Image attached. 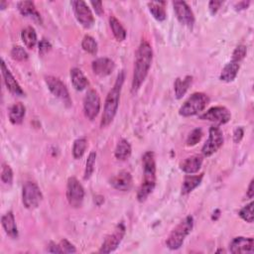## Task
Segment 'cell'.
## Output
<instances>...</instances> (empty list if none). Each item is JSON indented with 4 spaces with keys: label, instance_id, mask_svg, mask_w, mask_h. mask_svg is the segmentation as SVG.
I'll list each match as a JSON object with an SVG mask.
<instances>
[{
    "label": "cell",
    "instance_id": "cell-1",
    "mask_svg": "<svg viewBox=\"0 0 254 254\" xmlns=\"http://www.w3.org/2000/svg\"><path fill=\"white\" fill-rule=\"evenodd\" d=\"M153 60V50L147 41H142L136 52L135 65L131 85V92L136 93L143 85Z\"/></svg>",
    "mask_w": 254,
    "mask_h": 254
},
{
    "label": "cell",
    "instance_id": "cell-2",
    "mask_svg": "<svg viewBox=\"0 0 254 254\" xmlns=\"http://www.w3.org/2000/svg\"><path fill=\"white\" fill-rule=\"evenodd\" d=\"M142 164L143 180L137 192V200L140 203L146 201L156 186V163L155 155L153 152L148 151L143 155Z\"/></svg>",
    "mask_w": 254,
    "mask_h": 254
},
{
    "label": "cell",
    "instance_id": "cell-3",
    "mask_svg": "<svg viewBox=\"0 0 254 254\" xmlns=\"http://www.w3.org/2000/svg\"><path fill=\"white\" fill-rule=\"evenodd\" d=\"M124 80H125V74L123 71H121L117 75L113 87L109 90V92L107 94L106 103H105L103 117L101 120V126L103 127V128L104 127L108 126L113 121V119L117 113L120 94H121L122 86L124 84Z\"/></svg>",
    "mask_w": 254,
    "mask_h": 254
},
{
    "label": "cell",
    "instance_id": "cell-4",
    "mask_svg": "<svg viewBox=\"0 0 254 254\" xmlns=\"http://www.w3.org/2000/svg\"><path fill=\"white\" fill-rule=\"evenodd\" d=\"M193 228H194L193 216L189 215L185 217L168 236L166 240L167 247L170 248L171 250L179 249L185 242L187 236L190 233V232L193 231Z\"/></svg>",
    "mask_w": 254,
    "mask_h": 254
},
{
    "label": "cell",
    "instance_id": "cell-5",
    "mask_svg": "<svg viewBox=\"0 0 254 254\" xmlns=\"http://www.w3.org/2000/svg\"><path fill=\"white\" fill-rule=\"evenodd\" d=\"M210 104V99L204 92L193 93L180 107L179 114L184 117L194 116L202 112Z\"/></svg>",
    "mask_w": 254,
    "mask_h": 254
},
{
    "label": "cell",
    "instance_id": "cell-6",
    "mask_svg": "<svg viewBox=\"0 0 254 254\" xmlns=\"http://www.w3.org/2000/svg\"><path fill=\"white\" fill-rule=\"evenodd\" d=\"M43 200V195L38 185L34 182H27L23 186L22 201L26 209L34 210L39 207Z\"/></svg>",
    "mask_w": 254,
    "mask_h": 254
},
{
    "label": "cell",
    "instance_id": "cell-7",
    "mask_svg": "<svg viewBox=\"0 0 254 254\" xmlns=\"http://www.w3.org/2000/svg\"><path fill=\"white\" fill-rule=\"evenodd\" d=\"M85 198V189L79 180L71 177L67 184V200L72 208L79 209L82 207Z\"/></svg>",
    "mask_w": 254,
    "mask_h": 254
},
{
    "label": "cell",
    "instance_id": "cell-8",
    "mask_svg": "<svg viewBox=\"0 0 254 254\" xmlns=\"http://www.w3.org/2000/svg\"><path fill=\"white\" fill-rule=\"evenodd\" d=\"M45 82L49 90L55 95L56 98L61 100L67 106H72V100L70 98L69 90L66 85L64 84L59 78L48 76L45 78Z\"/></svg>",
    "mask_w": 254,
    "mask_h": 254
},
{
    "label": "cell",
    "instance_id": "cell-9",
    "mask_svg": "<svg viewBox=\"0 0 254 254\" xmlns=\"http://www.w3.org/2000/svg\"><path fill=\"white\" fill-rule=\"evenodd\" d=\"M224 133L217 126H212L209 131V138L203 146L202 153L205 157L214 154L224 144Z\"/></svg>",
    "mask_w": 254,
    "mask_h": 254
},
{
    "label": "cell",
    "instance_id": "cell-10",
    "mask_svg": "<svg viewBox=\"0 0 254 254\" xmlns=\"http://www.w3.org/2000/svg\"><path fill=\"white\" fill-rule=\"evenodd\" d=\"M101 111V98L94 89H88L84 99V112L87 119L93 120Z\"/></svg>",
    "mask_w": 254,
    "mask_h": 254
},
{
    "label": "cell",
    "instance_id": "cell-11",
    "mask_svg": "<svg viewBox=\"0 0 254 254\" xmlns=\"http://www.w3.org/2000/svg\"><path fill=\"white\" fill-rule=\"evenodd\" d=\"M71 4L73 6L75 16L79 23L86 29L91 28L94 24V17L87 4L85 1H83V0L72 1Z\"/></svg>",
    "mask_w": 254,
    "mask_h": 254
},
{
    "label": "cell",
    "instance_id": "cell-12",
    "mask_svg": "<svg viewBox=\"0 0 254 254\" xmlns=\"http://www.w3.org/2000/svg\"><path fill=\"white\" fill-rule=\"evenodd\" d=\"M125 226L123 222H119V224L115 227L114 231L112 233H110L109 235L106 236V238L105 239L100 252L101 253H110L112 251H114L119 244L121 243V241L123 240V237L125 235Z\"/></svg>",
    "mask_w": 254,
    "mask_h": 254
},
{
    "label": "cell",
    "instance_id": "cell-13",
    "mask_svg": "<svg viewBox=\"0 0 254 254\" xmlns=\"http://www.w3.org/2000/svg\"><path fill=\"white\" fill-rule=\"evenodd\" d=\"M203 120H208L215 124H226L232 119L231 111L225 106H214L200 115Z\"/></svg>",
    "mask_w": 254,
    "mask_h": 254
},
{
    "label": "cell",
    "instance_id": "cell-14",
    "mask_svg": "<svg viewBox=\"0 0 254 254\" xmlns=\"http://www.w3.org/2000/svg\"><path fill=\"white\" fill-rule=\"evenodd\" d=\"M173 6L179 22L192 28L195 24V15L190 7L185 1H174Z\"/></svg>",
    "mask_w": 254,
    "mask_h": 254
},
{
    "label": "cell",
    "instance_id": "cell-15",
    "mask_svg": "<svg viewBox=\"0 0 254 254\" xmlns=\"http://www.w3.org/2000/svg\"><path fill=\"white\" fill-rule=\"evenodd\" d=\"M110 185L117 190L121 192H128L133 186V180L130 172L128 171H120L115 176H113L110 180Z\"/></svg>",
    "mask_w": 254,
    "mask_h": 254
},
{
    "label": "cell",
    "instance_id": "cell-16",
    "mask_svg": "<svg viewBox=\"0 0 254 254\" xmlns=\"http://www.w3.org/2000/svg\"><path fill=\"white\" fill-rule=\"evenodd\" d=\"M91 69L95 75L104 78L112 74L115 69V64L108 58H99L92 62Z\"/></svg>",
    "mask_w": 254,
    "mask_h": 254
},
{
    "label": "cell",
    "instance_id": "cell-17",
    "mask_svg": "<svg viewBox=\"0 0 254 254\" xmlns=\"http://www.w3.org/2000/svg\"><path fill=\"white\" fill-rule=\"evenodd\" d=\"M230 251L234 254L240 253H253L254 240L252 237L237 236L233 239L230 244Z\"/></svg>",
    "mask_w": 254,
    "mask_h": 254
},
{
    "label": "cell",
    "instance_id": "cell-18",
    "mask_svg": "<svg viewBox=\"0 0 254 254\" xmlns=\"http://www.w3.org/2000/svg\"><path fill=\"white\" fill-rule=\"evenodd\" d=\"M1 72H2V77L5 83V85L7 87V89L14 95H17V97H24L25 92L23 91V89L21 88L20 85L18 84V82L15 80V78L13 77V75L11 74V72L8 70V68L6 67L4 61L2 60L1 62Z\"/></svg>",
    "mask_w": 254,
    "mask_h": 254
},
{
    "label": "cell",
    "instance_id": "cell-19",
    "mask_svg": "<svg viewBox=\"0 0 254 254\" xmlns=\"http://www.w3.org/2000/svg\"><path fill=\"white\" fill-rule=\"evenodd\" d=\"M204 162V157L202 155H193L181 163L180 168L186 174H195L199 172Z\"/></svg>",
    "mask_w": 254,
    "mask_h": 254
},
{
    "label": "cell",
    "instance_id": "cell-20",
    "mask_svg": "<svg viewBox=\"0 0 254 254\" xmlns=\"http://www.w3.org/2000/svg\"><path fill=\"white\" fill-rule=\"evenodd\" d=\"M18 10L21 15L25 17L33 18L35 21L42 23V18L40 13L37 11L35 3L33 1H20L17 4Z\"/></svg>",
    "mask_w": 254,
    "mask_h": 254
},
{
    "label": "cell",
    "instance_id": "cell-21",
    "mask_svg": "<svg viewBox=\"0 0 254 254\" xmlns=\"http://www.w3.org/2000/svg\"><path fill=\"white\" fill-rule=\"evenodd\" d=\"M1 224L3 227V230L5 231V233L10 236L11 238H17L18 237V229L15 221V217L12 212H6L1 217Z\"/></svg>",
    "mask_w": 254,
    "mask_h": 254
},
{
    "label": "cell",
    "instance_id": "cell-22",
    "mask_svg": "<svg viewBox=\"0 0 254 254\" xmlns=\"http://www.w3.org/2000/svg\"><path fill=\"white\" fill-rule=\"evenodd\" d=\"M239 71V64L235 63L233 61H231L229 64L225 66V68L222 69L219 79L222 82L226 83H231L235 80L237 74Z\"/></svg>",
    "mask_w": 254,
    "mask_h": 254
},
{
    "label": "cell",
    "instance_id": "cell-23",
    "mask_svg": "<svg viewBox=\"0 0 254 254\" xmlns=\"http://www.w3.org/2000/svg\"><path fill=\"white\" fill-rule=\"evenodd\" d=\"M203 178H204V174L197 175V176H192V175L186 176L182 185V195H188L190 192H193L197 187L201 185Z\"/></svg>",
    "mask_w": 254,
    "mask_h": 254
},
{
    "label": "cell",
    "instance_id": "cell-24",
    "mask_svg": "<svg viewBox=\"0 0 254 254\" xmlns=\"http://www.w3.org/2000/svg\"><path fill=\"white\" fill-rule=\"evenodd\" d=\"M71 81L74 87L80 91L85 89L89 85L87 78L78 68H74L71 70Z\"/></svg>",
    "mask_w": 254,
    "mask_h": 254
},
{
    "label": "cell",
    "instance_id": "cell-25",
    "mask_svg": "<svg viewBox=\"0 0 254 254\" xmlns=\"http://www.w3.org/2000/svg\"><path fill=\"white\" fill-rule=\"evenodd\" d=\"M131 152H132V149H131L130 143L126 139H120L116 145V148L114 151V156L117 160L125 161L130 157Z\"/></svg>",
    "mask_w": 254,
    "mask_h": 254
},
{
    "label": "cell",
    "instance_id": "cell-26",
    "mask_svg": "<svg viewBox=\"0 0 254 254\" xmlns=\"http://www.w3.org/2000/svg\"><path fill=\"white\" fill-rule=\"evenodd\" d=\"M193 83V77L192 76H187L183 80L178 78L175 81L174 84V89H175V97L177 100L182 99L184 95L186 94L187 90L190 86Z\"/></svg>",
    "mask_w": 254,
    "mask_h": 254
},
{
    "label": "cell",
    "instance_id": "cell-27",
    "mask_svg": "<svg viewBox=\"0 0 254 254\" xmlns=\"http://www.w3.org/2000/svg\"><path fill=\"white\" fill-rule=\"evenodd\" d=\"M25 113H26V108H25V106L21 103L13 105L10 107L9 113H8L10 122L12 124H14V125L21 124L23 122Z\"/></svg>",
    "mask_w": 254,
    "mask_h": 254
},
{
    "label": "cell",
    "instance_id": "cell-28",
    "mask_svg": "<svg viewBox=\"0 0 254 254\" xmlns=\"http://www.w3.org/2000/svg\"><path fill=\"white\" fill-rule=\"evenodd\" d=\"M21 39L28 49H33L37 44V34L33 27H26L21 32Z\"/></svg>",
    "mask_w": 254,
    "mask_h": 254
},
{
    "label": "cell",
    "instance_id": "cell-29",
    "mask_svg": "<svg viewBox=\"0 0 254 254\" xmlns=\"http://www.w3.org/2000/svg\"><path fill=\"white\" fill-rule=\"evenodd\" d=\"M165 2H148V8L152 16L157 20V21H164L167 18L166 10L164 8Z\"/></svg>",
    "mask_w": 254,
    "mask_h": 254
},
{
    "label": "cell",
    "instance_id": "cell-30",
    "mask_svg": "<svg viewBox=\"0 0 254 254\" xmlns=\"http://www.w3.org/2000/svg\"><path fill=\"white\" fill-rule=\"evenodd\" d=\"M109 25H110L111 31H112L113 36L116 39V41H118V42L124 41L126 38V30L114 16L109 17Z\"/></svg>",
    "mask_w": 254,
    "mask_h": 254
},
{
    "label": "cell",
    "instance_id": "cell-31",
    "mask_svg": "<svg viewBox=\"0 0 254 254\" xmlns=\"http://www.w3.org/2000/svg\"><path fill=\"white\" fill-rule=\"evenodd\" d=\"M82 48L90 55H97L98 54V43L91 36L85 35L82 41Z\"/></svg>",
    "mask_w": 254,
    "mask_h": 254
},
{
    "label": "cell",
    "instance_id": "cell-32",
    "mask_svg": "<svg viewBox=\"0 0 254 254\" xmlns=\"http://www.w3.org/2000/svg\"><path fill=\"white\" fill-rule=\"evenodd\" d=\"M87 146V141L85 138H79L74 142L73 146V156L75 159H81L86 149Z\"/></svg>",
    "mask_w": 254,
    "mask_h": 254
},
{
    "label": "cell",
    "instance_id": "cell-33",
    "mask_svg": "<svg viewBox=\"0 0 254 254\" xmlns=\"http://www.w3.org/2000/svg\"><path fill=\"white\" fill-rule=\"evenodd\" d=\"M95 159H97V153L93 151L90 152L87 157L86 164H85V176H84L85 180H88L91 177V175L93 174Z\"/></svg>",
    "mask_w": 254,
    "mask_h": 254
},
{
    "label": "cell",
    "instance_id": "cell-34",
    "mask_svg": "<svg viewBox=\"0 0 254 254\" xmlns=\"http://www.w3.org/2000/svg\"><path fill=\"white\" fill-rule=\"evenodd\" d=\"M253 202H251L250 204L246 205L245 207H243L240 211H239V216L245 220L248 224H252L254 216H253Z\"/></svg>",
    "mask_w": 254,
    "mask_h": 254
},
{
    "label": "cell",
    "instance_id": "cell-35",
    "mask_svg": "<svg viewBox=\"0 0 254 254\" xmlns=\"http://www.w3.org/2000/svg\"><path fill=\"white\" fill-rule=\"evenodd\" d=\"M11 57L13 60L18 62H25L28 60V53L21 46H14L11 50Z\"/></svg>",
    "mask_w": 254,
    "mask_h": 254
},
{
    "label": "cell",
    "instance_id": "cell-36",
    "mask_svg": "<svg viewBox=\"0 0 254 254\" xmlns=\"http://www.w3.org/2000/svg\"><path fill=\"white\" fill-rule=\"evenodd\" d=\"M203 137V130L201 128H196L190 132L187 138V145L188 146H195L197 145Z\"/></svg>",
    "mask_w": 254,
    "mask_h": 254
},
{
    "label": "cell",
    "instance_id": "cell-37",
    "mask_svg": "<svg viewBox=\"0 0 254 254\" xmlns=\"http://www.w3.org/2000/svg\"><path fill=\"white\" fill-rule=\"evenodd\" d=\"M1 181L6 185H12L13 182V171L9 165L3 164L1 170Z\"/></svg>",
    "mask_w": 254,
    "mask_h": 254
},
{
    "label": "cell",
    "instance_id": "cell-38",
    "mask_svg": "<svg viewBox=\"0 0 254 254\" xmlns=\"http://www.w3.org/2000/svg\"><path fill=\"white\" fill-rule=\"evenodd\" d=\"M247 54V48L244 45H239L235 48V50L233 53V60L235 63H240Z\"/></svg>",
    "mask_w": 254,
    "mask_h": 254
},
{
    "label": "cell",
    "instance_id": "cell-39",
    "mask_svg": "<svg viewBox=\"0 0 254 254\" xmlns=\"http://www.w3.org/2000/svg\"><path fill=\"white\" fill-rule=\"evenodd\" d=\"M60 246L63 250L64 253H76L77 252V249L75 247L74 244H72L69 240L67 239H63L61 240L60 242Z\"/></svg>",
    "mask_w": 254,
    "mask_h": 254
},
{
    "label": "cell",
    "instance_id": "cell-40",
    "mask_svg": "<svg viewBox=\"0 0 254 254\" xmlns=\"http://www.w3.org/2000/svg\"><path fill=\"white\" fill-rule=\"evenodd\" d=\"M224 4V1H217V0H212L209 3V10L212 15H215L221 5Z\"/></svg>",
    "mask_w": 254,
    "mask_h": 254
},
{
    "label": "cell",
    "instance_id": "cell-41",
    "mask_svg": "<svg viewBox=\"0 0 254 254\" xmlns=\"http://www.w3.org/2000/svg\"><path fill=\"white\" fill-rule=\"evenodd\" d=\"M51 49H52V45L48 40L42 39L40 41V43H39V53H40V55H45Z\"/></svg>",
    "mask_w": 254,
    "mask_h": 254
},
{
    "label": "cell",
    "instance_id": "cell-42",
    "mask_svg": "<svg viewBox=\"0 0 254 254\" xmlns=\"http://www.w3.org/2000/svg\"><path fill=\"white\" fill-rule=\"evenodd\" d=\"M244 135V130L242 127H237V128L233 132V141L234 143H239L241 139L243 138Z\"/></svg>",
    "mask_w": 254,
    "mask_h": 254
},
{
    "label": "cell",
    "instance_id": "cell-43",
    "mask_svg": "<svg viewBox=\"0 0 254 254\" xmlns=\"http://www.w3.org/2000/svg\"><path fill=\"white\" fill-rule=\"evenodd\" d=\"M90 4H91V6L93 7L95 13H97L99 16H102V15L104 14L103 2H101V1H99V2H97V1H95V2H94V1H91Z\"/></svg>",
    "mask_w": 254,
    "mask_h": 254
},
{
    "label": "cell",
    "instance_id": "cell-44",
    "mask_svg": "<svg viewBox=\"0 0 254 254\" xmlns=\"http://www.w3.org/2000/svg\"><path fill=\"white\" fill-rule=\"evenodd\" d=\"M47 251L50 253H64L60 244H56L55 242H50L47 248Z\"/></svg>",
    "mask_w": 254,
    "mask_h": 254
},
{
    "label": "cell",
    "instance_id": "cell-45",
    "mask_svg": "<svg viewBox=\"0 0 254 254\" xmlns=\"http://www.w3.org/2000/svg\"><path fill=\"white\" fill-rule=\"evenodd\" d=\"M253 184H254V181H253V180H251V181H250V184H249V186H248V190H247V194H246V196H247V198H248V199H253V197H254V190H253Z\"/></svg>",
    "mask_w": 254,
    "mask_h": 254
},
{
    "label": "cell",
    "instance_id": "cell-46",
    "mask_svg": "<svg viewBox=\"0 0 254 254\" xmlns=\"http://www.w3.org/2000/svg\"><path fill=\"white\" fill-rule=\"evenodd\" d=\"M250 2L249 1H241V2H238L236 5H235V9L236 10H243V9H246L248 6H249Z\"/></svg>",
    "mask_w": 254,
    "mask_h": 254
},
{
    "label": "cell",
    "instance_id": "cell-47",
    "mask_svg": "<svg viewBox=\"0 0 254 254\" xmlns=\"http://www.w3.org/2000/svg\"><path fill=\"white\" fill-rule=\"evenodd\" d=\"M6 5H8V3H6L5 1H1V3H0V8H1V10H4Z\"/></svg>",
    "mask_w": 254,
    "mask_h": 254
},
{
    "label": "cell",
    "instance_id": "cell-48",
    "mask_svg": "<svg viewBox=\"0 0 254 254\" xmlns=\"http://www.w3.org/2000/svg\"><path fill=\"white\" fill-rule=\"evenodd\" d=\"M217 252H225V250H224V249H222V250L219 249V250H217Z\"/></svg>",
    "mask_w": 254,
    "mask_h": 254
}]
</instances>
